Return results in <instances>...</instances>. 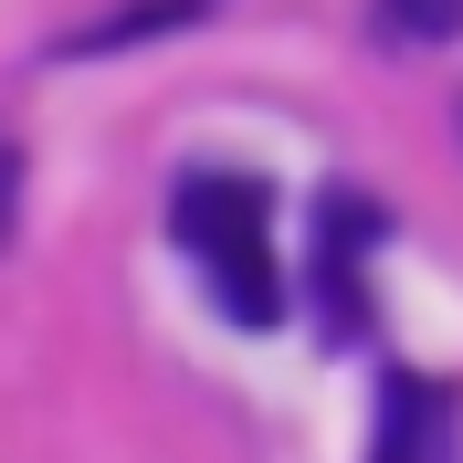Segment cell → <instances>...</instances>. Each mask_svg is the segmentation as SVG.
I'll use <instances>...</instances> for the list:
<instances>
[{"label":"cell","mask_w":463,"mask_h":463,"mask_svg":"<svg viewBox=\"0 0 463 463\" xmlns=\"http://www.w3.org/2000/svg\"><path fill=\"white\" fill-rule=\"evenodd\" d=\"M169 232H179V253L201 263L211 306L232 326H274L285 317V263H274V201H263V179H232V169L179 179Z\"/></svg>","instance_id":"1"},{"label":"cell","mask_w":463,"mask_h":463,"mask_svg":"<svg viewBox=\"0 0 463 463\" xmlns=\"http://www.w3.org/2000/svg\"><path fill=\"white\" fill-rule=\"evenodd\" d=\"M379 463H453V411L401 379L390 411H379Z\"/></svg>","instance_id":"2"},{"label":"cell","mask_w":463,"mask_h":463,"mask_svg":"<svg viewBox=\"0 0 463 463\" xmlns=\"http://www.w3.org/2000/svg\"><path fill=\"white\" fill-rule=\"evenodd\" d=\"M463 0H379V43H453Z\"/></svg>","instance_id":"3"},{"label":"cell","mask_w":463,"mask_h":463,"mask_svg":"<svg viewBox=\"0 0 463 463\" xmlns=\"http://www.w3.org/2000/svg\"><path fill=\"white\" fill-rule=\"evenodd\" d=\"M11 201H22V158L0 147V242H11Z\"/></svg>","instance_id":"4"}]
</instances>
